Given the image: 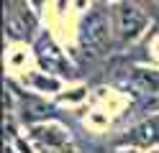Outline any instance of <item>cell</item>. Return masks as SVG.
<instances>
[{"instance_id":"3","label":"cell","mask_w":159,"mask_h":153,"mask_svg":"<svg viewBox=\"0 0 159 153\" xmlns=\"http://www.w3.org/2000/svg\"><path fill=\"white\" fill-rule=\"evenodd\" d=\"M34 51H36V61L41 64V71L46 74H67L72 77V66L64 56V51L54 44V38L49 33H39V38L34 41Z\"/></svg>"},{"instance_id":"9","label":"cell","mask_w":159,"mask_h":153,"mask_svg":"<svg viewBox=\"0 0 159 153\" xmlns=\"http://www.w3.org/2000/svg\"><path fill=\"white\" fill-rule=\"evenodd\" d=\"M116 153H141V151H139V148H118Z\"/></svg>"},{"instance_id":"6","label":"cell","mask_w":159,"mask_h":153,"mask_svg":"<svg viewBox=\"0 0 159 153\" xmlns=\"http://www.w3.org/2000/svg\"><path fill=\"white\" fill-rule=\"evenodd\" d=\"M31 140L44 146L49 151H64V146L69 143V135L59 128V125H46V122H39L31 128Z\"/></svg>"},{"instance_id":"5","label":"cell","mask_w":159,"mask_h":153,"mask_svg":"<svg viewBox=\"0 0 159 153\" xmlns=\"http://www.w3.org/2000/svg\"><path fill=\"white\" fill-rule=\"evenodd\" d=\"M36 28V18L31 15L28 5L21 3V10H13V3L8 5V13H5V31L11 38H28L31 31Z\"/></svg>"},{"instance_id":"10","label":"cell","mask_w":159,"mask_h":153,"mask_svg":"<svg viewBox=\"0 0 159 153\" xmlns=\"http://www.w3.org/2000/svg\"><path fill=\"white\" fill-rule=\"evenodd\" d=\"M154 117H157V120H159V112H157V115H154Z\"/></svg>"},{"instance_id":"7","label":"cell","mask_w":159,"mask_h":153,"mask_svg":"<svg viewBox=\"0 0 159 153\" xmlns=\"http://www.w3.org/2000/svg\"><path fill=\"white\" fill-rule=\"evenodd\" d=\"M159 140V120L157 117H149L144 122H139L136 128L128 130V135L123 138V143H131V148L136 146H154Z\"/></svg>"},{"instance_id":"2","label":"cell","mask_w":159,"mask_h":153,"mask_svg":"<svg viewBox=\"0 0 159 153\" xmlns=\"http://www.w3.org/2000/svg\"><path fill=\"white\" fill-rule=\"evenodd\" d=\"M111 13H113V36L118 46L134 44L149 26L146 10L136 3H116Z\"/></svg>"},{"instance_id":"8","label":"cell","mask_w":159,"mask_h":153,"mask_svg":"<svg viewBox=\"0 0 159 153\" xmlns=\"http://www.w3.org/2000/svg\"><path fill=\"white\" fill-rule=\"evenodd\" d=\"M23 84L31 87L34 92H41V95H52V92H59L62 89V79L59 77H52L46 71H31V74L23 77Z\"/></svg>"},{"instance_id":"4","label":"cell","mask_w":159,"mask_h":153,"mask_svg":"<svg viewBox=\"0 0 159 153\" xmlns=\"http://www.w3.org/2000/svg\"><path fill=\"white\" fill-rule=\"evenodd\" d=\"M123 87L134 97H157L159 95V71L154 69H131L123 82Z\"/></svg>"},{"instance_id":"1","label":"cell","mask_w":159,"mask_h":153,"mask_svg":"<svg viewBox=\"0 0 159 153\" xmlns=\"http://www.w3.org/2000/svg\"><path fill=\"white\" fill-rule=\"evenodd\" d=\"M113 13L105 10L103 5H93L80 20V49L85 51L90 59H100L108 54V49L113 44Z\"/></svg>"}]
</instances>
